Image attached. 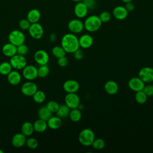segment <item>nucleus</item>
I'll return each instance as SVG.
<instances>
[{
  "instance_id": "f257e3e1",
  "label": "nucleus",
  "mask_w": 153,
  "mask_h": 153,
  "mask_svg": "<svg viewBox=\"0 0 153 153\" xmlns=\"http://www.w3.org/2000/svg\"><path fill=\"white\" fill-rule=\"evenodd\" d=\"M61 46L66 53H74L79 48L78 38L74 33H66L61 39Z\"/></svg>"
},
{
  "instance_id": "f03ea898",
  "label": "nucleus",
  "mask_w": 153,
  "mask_h": 153,
  "mask_svg": "<svg viewBox=\"0 0 153 153\" xmlns=\"http://www.w3.org/2000/svg\"><path fill=\"white\" fill-rule=\"evenodd\" d=\"M99 16L96 15H91L86 18L84 22V29L90 32H94L97 31L102 25Z\"/></svg>"
},
{
  "instance_id": "7ed1b4c3",
  "label": "nucleus",
  "mask_w": 153,
  "mask_h": 153,
  "mask_svg": "<svg viewBox=\"0 0 153 153\" xmlns=\"http://www.w3.org/2000/svg\"><path fill=\"white\" fill-rule=\"evenodd\" d=\"M95 139L94 131L90 128H84L79 133L78 141L83 146H91Z\"/></svg>"
},
{
  "instance_id": "20e7f679",
  "label": "nucleus",
  "mask_w": 153,
  "mask_h": 153,
  "mask_svg": "<svg viewBox=\"0 0 153 153\" xmlns=\"http://www.w3.org/2000/svg\"><path fill=\"white\" fill-rule=\"evenodd\" d=\"M8 41L11 44L18 46L25 43V35L23 32L20 30H13L11 31L8 36Z\"/></svg>"
},
{
  "instance_id": "39448f33",
  "label": "nucleus",
  "mask_w": 153,
  "mask_h": 153,
  "mask_svg": "<svg viewBox=\"0 0 153 153\" xmlns=\"http://www.w3.org/2000/svg\"><path fill=\"white\" fill-rule=\"evenodd\" d=\"M13 68L16 70L23 69L27 65V60L24 56L16 54L10 57L9 62Z\"/></svg>"
},
{
  "instance_id": "423d86ee",
  "label": "nucleus",
  "mask_w": 153,
  "mask_h": 153,
  "mask_svg": "<svg viewBox=\"0 0 153 153\" xmlns=\"http://www.w3.org/2000/svg\"><path fill=\"white\" fill-rule=\"evenodd\" d=\"M27 30L30 36L35 39H41L44 35L43 27L38 22L31 23Z\"/></svg>"
},
{
  "instance_id": "0eeeda50",
  "label": "nucleus",
  "mask_w": 153,
  "mask_h": 153,
  "mask_svg": "<svg viewBox=\"0 0 153 153\" xmlns=\"http://www.w3.org/2000/svg\"><path fill=\"white\" fill-rule=\"evenodd\" d=\"M65 103L71 109L78 108L80 105V99L76 93H67L65 97Z\"/></svg>"
},
{
  "instance_id": "6e6552de",
  "label": "nucleus",
  "mask_w": 153,
  "mask_h": 153,
  "mask_svg": "<svg viewBox=\"0 0 153 153\" xmlns=\"http://www.w3.org/2000/svg\"><path fill=\"white\" fill-rule=\"evenodd\" d=\"M138 76L145 83L149 84L153 82V68L148 66L143 67L139 71Z\"/></svg>"
},
{
  "instance_id": "1a4fd4ad",
  "label": "nucleus",
  "mask_w": 153,
  "mask_h": 153,
  "mask_svg": "<svg viewBox=\"0 0 153 153\" xmlns=\"http://www.w3.org/2000/svg\"><path fill=\"white\" fill-rule=\"evenodd\" d=\"M22 70L23 77L28 81H33L38 77V68L33 65H26Z\"/></svg>"
},
{
  "instance_id": "9d476101",
  "label": "nucleus",
  "mask_w": 153,
  "mask_h": 153,
  "mask_svg": "<svg viewBox=\"0 0 153 153\" xmlns=\"http://www.w3.org/2000/svg\"><path fill=\"white\" fill-rule=\"evenodd\" d=\"M37 90V85L32 81L25 82L21 87V92L26 96H32Z\"/></svg>"
},
{
  "instance_id": "9b49d317",
  "label": "nucleus",
  "mask_w": 153,
  "mask_h": 153,
  "mask_svg": "<svg viewBox=\"0 0 153 153\" xmlns=\"http://www.w3.org/2000/svg\"><path fill=\"white\" fill-rule=\"evenodd\" d=\"M68 28L72 33H79L84 29V23L79 19H72L68 22Z\"/></svg>"
},
{
  "instance_id": "f8f14e48",
  "label": "nucleus",
  "mask_w": 153,
  "mask_h": 153,
  "mask_svg": "<svg viewBox=\"0 0 153 153\" xmlns=\"http://www.w3.org/2000/svg\"><path fill=\"white\" fill-rule=\"evenodd\" d=\"M33 58L35 62L39 65H47L50 59L48 53L44 50H38L35 51Z\"/></svg>"
},
{
  "instance_id": "ddd939ff",
  "label": "nucleus",
  "mask_w": 153,
  "mask_h": 153,
  "mask_svg": "<svg viewBox=\"0 0 153 153\" xmlns=\"http://www.w3.org/2000/svg\"><path fill=\"white\" fill-rule=\"evenodd\" d=\"M145 85V83L139 76L132 77L128 82L129 88L134 92L143 90Z\"/></svg>"
},
{
  "instance_id": "4468645a",
  "label": "nucleus",
  "mask_w": 153,
  "mask_h": 153,
  "mask_svg": "<svg viewBox=\"0 0 153 153\" xmlns=\"http://www.w3.org/2000/svg\"><path fill=\"white\" fill-rule=\"evenodd\" d=\"M63 88L67 93H76L79 88V84L75 79H68L63 83Z\"/></svg>"
},
{
  "instance_id": "2eb2a0df",
  "label": "nucleus",
  "mask_w": 153,
  "mask_h": 153,
  "mask_svg": "<svg viewBox=\"0 0 153 153\" xmlns=\"http://www.w3.org/2000/svg\"><path fill=\"white\" fill-rule=\"evenodd\" d=\"M88 8L82 1L77 2L74 7V14L79 19H82L85 17L88 13Z\"/></svg>"
},
{
  "instance_id": "dca6fc26",
  "label": "nucleus",
  "mask_w": 153,
  "mask_h": 153,
  "mask_svg": "<svg viewBox=\"0 0 153 153\" xmlns=\"http://www.w3.org/2000/svg\"><path fill=\"white\" fill-rule=\"evenodd\" d=\"M26 136L22 133H16L11 138V144L16 148H20L26 144Z\"/></svg>"
},
{
  "instance_id": "f3484780",
  "label": "nucleus",
  "mask_w": 153,
  "mask_h": 153,
  "mask_svg": "<svg viewBox=\"0 0 153 153\" xmlns=\"http://www.w3.org/2000/svg\"><path fill=\"white\" fill-rule=\"evenodd\" d=\"M128 12L126 9L125 7L121 5L115 7L112 11V14L114 17L118 20H123L126 19L128 16Z\"/></svg>"
},
{
  "instance_id": "a211bd4d",
  "label": "nucleus",
  "mask_w": 153,
  "mask_h": 153,
  "mask_svg": "<svg viewBox=\"0 0 153 153\" xmlns=\"http://www.w3.org/2000/svg\"><path fill=\"white\" fill-rule=\"evenodd\" d=\"M79 47L84 49H87L91 47L93 44V38L89 34H84L79 38Z\"/></svg>"
},
{
  "instance_id": "6ab92c4d",
  "label": "nucleus",
  "mask_w": 153,
  "mask_h": 153,
  "mask_svg": "<svg viewBox=\"0 0 153 153\" xmlns=\"http://www.w3.org/2000/svg\"><path fill=\"white\" fill-rule=\"evenodd\" d=\"M2 52L5 56L11 57L17 54V46L9 42L3 45Z\"/></svg>"
},
{
  "instance_id": "aec40b11",
  "label": "nucleus",
  "mask_w": 153,
  "mask_h": 153,
  "mask_svg": "<svg viewBox=\"0 0 153 153\" xmlns=\"http://www.w3.org/2000/svg\"><path fill=\"white\" fill-rule=\"evenodd\" d=\"M7 76L8 82L13 85H17L22 81V75L17 71H11Z\"/></svg>"
},
{
  "instance_id": "412c9836",
  "label": "nucleus",
  "mask_w": 153,
  "mask_h": 153,
  "mask_svg": "<svg viewBox=\"0 0 153 153\" xmlns=\"http://www.w3.org/2000/svg\"><path fill=\"white\" fill-rule=\"evenodd\" d=\"M118 84L113 80L108 81L104 85V89L106 93L110 95L115 94L118 91Z\"/></svg>"
},
{
  "instance_id": "4be33fe9",
  "label": "nucleus",
  "mask_w": 153,
  "mask_h": 153,
  "mask_svg": "<svg viewBox=\"0 0 153 153\" xmlns=\"http://www.w3.org/2000/svg\"><path fill=\"white\" fill-rule=\"evenodd\" d=\"M48 127L52 130L59 128L62 124V118L58 116H51L47 121Z\"/></svg>"
},
{
  "instance_id": "5701e85b",
  "label": "nucleus",
  "mask_w": 153,
  "mask_h": 153,
  "mask_svg": "<svg viewBox=\"0 0 153 153\" xmlns=\"http://www.w3.org/2000/svg\"><path fill=\"white\" fill-rule=\"evenodd\" d=\"M41 18L40 11L36 8L31 9L27 14L26 19L29 20L30 23H37L39 22Z\"/></svg>"
},
{
  "instance_id": "b1692460",
  "label": "nucleus",
  "mask_w": 153,
  "mask_h": 153,
  "mask_svg": "<svg viewBox=\"0 0 153 153\" xmlns=\"http://www.w3.org/2000/svg\"><path fill=\"white\" fill-rule=\"evenodd\" d=\"M33 125L34 131L38 133H42L45 131L48 127L47 121L39 118L36 120L33 124Z\"/></svg>"
},
{
  "instance_id": "393cba45",
  "label": "nucleus",
  "mask_w": 153,
  "mask_h": 153,
  "mask_svg": "<svg viewBox=\"0 0 153 153\" xmlns=\"http://www.w3.org/2000/svg\"><path fill=\"white\" fill-rule=\"evenodd\" d=\"M34 131L33 125L32 123L29 121H26L23 123L21 126V133L25 136H30Z\"/></svg>"
},
{
  "instance_id": "a878e982",
  "label": "nucleus",
  "mask_w": 153,
  "mask_h": 153,
  "mask_svg": "<svg viewBox=\"0 0 153 153\" xmlns=\"http://www.w3.org/2000/svg\"><path fill=\"white\" fill-rule=\"evenodd\" d=\"M52 112L47 108L46 106H41L38 111V116L39 119L47 121L52 116Z\"/></svg>"
},
{
  "instance_id": "bb28decb",
  "label": "nucleus",
  "mask_w": 153,
  "mask_h": 153,
  "mask_svg": "<svg viewBox=\"0 0 153 153\" xmlns=\"http://www.w3.org/2000/svg\"><path fill=\"white\" fill-rule=\"evenodd\" d=\"M71 109L65 104H62L59 105V109L56 112V115L61 118H65L69 117Z\"/></svg>"
},
{
  "instance_id": "cd10ccee",
  "label": "nucleus",
  "mask_w": 153,
  "mask_h": 153,
  "mask_svg": "<svg viewBox=\"0 0 153 153\" xmlns=\"http://www.w3.org/2000/svg\"><path fill=\"white\" fill-rule=\"evenodd\" d=\"M69 117L70 120L73 122H78L79 121L81 117H82V114L81 112V110L78 108H74L72 109L70 111Z\"/></svg>"
},
{
  "instance_id": "c85d7f7f",
  "label": "nucleus",
  "mask_w": 153,
  "mask_h": 153,
  "mask_svg": "<svg viewBox=\"0 0 153 153\" xmlns=\"http://www.w3.org/2000/svg\"><path fill=\"white\" fill-rule=\"evenodd\" d=\"M12 66L8 62H2L0 63V74L2 75H7L11 71Z\"/></svg>"
},
{
  "instance_id": "c756f323",
  "label": "nucleus",
  "mask_w": 153,
  "mask_h": 153,
  "mask_svg": "<svg viewBox=\"0 0 153 153\" xmlns=\"http://www.w3.org/2000/svg\"><path fill=\"white\" fill-rule=\"evenodd\" d=\"M52 54L57 59L63 57L66 55V51L62 46H54L51 50Z\"/></svg>"
},
{
  "instance_id": "7c9ffc66",
  "label": "nucleus",
  "mask_w": 153,
  "mask_h": 153,
  "mask_svg": "<svg viewBox=\"0 0 153 153\" xmlns=\"http://www.w3.org/2000/svg\"><path fill=\"white\" fill-rule=\"evenodd\" d=\"M33 100L37 103H43L45 99L46 96L45 93L42 90H37L32 96Z\"/></svg>"
},
{
  "instance_id": "2f4dec72",
  "label": "nucleus",
  "mask_w": 153,
  "mask_h": 153,
  "mask_svg": "<svg viewBox=\"0 0 153 153\" xmlns=\"http://www.w3.org/2000/svg\"><path fill=\"white\" fill-rule=\"evenodd\" d=\"M50 73V68L47 65H39L38 68V76L39 78H45Z\"/></svg>"
},
{
  "instance_id": "473e14b6",
  "label": "nucleus",
  "mask_w": 153,
  "mask_h": 153,
  "mask_svg": "<svg viewBox=\"0 0 153 153\" xmlns=\"http://www.w3.org/2000/svg\"><path fill=\"white\" fill-rule=\"evenodd\" d=\"M134 98H135L136 101L138 103H139V104H143V103H145L146 102L148 96L142 90V91H139L136 92V94H135V96H134Z\"/></svg>"
},
{
  "instance_id": "72a5a7b5",
  "label": "nucleus",
  "mask_w": 153,
  "mask_h": 153,
  "mask_svg": "<svg viewBox=\"0 0 153 153\" xmlns=\"http://www.w3.org/2000/svg\"><path fill=\"white\" fill-rule=\"evenodd\" d=\"M91 146H92L93 148L95 149L101 150L104 148L105 146V142L101 138H95Z\"/></svg>"
},
{
  "instance_id": "f704fd0d",
  "label": "nucleus",
  "mask_w": 153,
  "mask_h": 153,
  "mask_svg": "<svg viewBox=\"0 0 153 153\" xmlns=\"http://www.w3.org/2000/svg\"><path fill=\"white\" fill-rule=\"evenodd\" d=\"M59 105H60L57 102L54 100H50L47 102L45 106L52 113H56L59 109Z\"/></svg>"
},
{
  "instance_id": "c9c22d12",
  "label": "nucleus",
  "mask_w": 153,
  "mask_h": 153,
  "mask_svg": "<svg viewBox=\"0 0 153 153\" xmlns=\"http://www.w3.org/2000/svg\"><path fill=\"white\" fill-rule=\"evenodd\" d=\"M26 145L29 148L35 149L38 146V141L35 138L29 137L26 139Z\"/></svg>"
},
{
  "instance_id": "e433bc0d",
  "label": "nucleus",
  "mask_w": 153,
  "mask_h": 153,
  "mask_svg": "<svg viewBox=\"0 0 153 153\" xmlns=\"http://www.w3.org/2000/svg\"><path fill=\"white\" fill-rule=\"evenodd\" d=\"M29 51V47L24 43L17 46V54L22 56H25Z\"/></svg>"
},
{
  "instance_id": "4c0bfd02",
  "label": "nucleus",
  "mask_w": 153,
  "mask_h": 153,
  "mask_svg": "<svg viewBox=\"0 0 153 153\" xmlns=\"http://www.w3.org/2000/svg\"><path fill=\"white\" fill-rule=\"evenodd\" d=\"M99 17L102 23H107L111 20V14L109 11H104L100 14Z\"/></svg>"
},
{
  "instance_id": "58836bf2",
  "label": "nucleus",
  "mask_w": 153,
  "mask_h": 153,
  "mask_svg": "<svg viewBox=\"0 0 153 153\" xmlns=\"http://www.w3.org/2000/svg\"><path fill=\"white\" fill-rule=\"evenodd\" d=\"M30 24L27 19H22L19 22V26L22 30H26L29 28Z\"/></svg>"
},
{
  "instance_id": "ea45409f",
  "label": "nucleus",
  "mask_w": 153,
  "mask_h": 153,
  "mask_svg": "<svg viewBox=\"0 0 153 153\" xmlns=\"http://www.w3.org/2000/svg\"><path fill=\"white\" fill-rule=\"evenodd\" d=\"M148 97L153 96V85L151 84L145 85L142 90Z\"/></svg>"
},
{
  "instance_id": "a19ab883",
  "label": "nucleus",
  "mask_w": 153,
  "mask_h": 153,
  "mask_svg": "<svg viewBox=\"0 0 153 153\" xmlns=\"http://www.w3.org/2000/svg\"><path fill=\"white\" fill-rule=\"evenodd\" d=\"M57 64L60 67H65L68 64V59L65 56L57 59Z\"/></svg>"
},
{
  "instance_id": "79ce46f5",
  "label": "nucleus",
  "mask_w": 153,
  "mask_h": 153,
  "mask_svg": "<svg viewBox=\"0 0 153 153\" xmlns=\"http://www.w3.org/2000/svg\"><path fill=\"white\" fill-rule=\"evenodd\" d=\"M84 52L83 51L80 49L79 48L76 50L74 53V57L76 59V60H81L83 59L84 57Z\"/></svg>"
},
{
  "instance_id": "37998d69",
  "label": "nucleus",
  "mask_w": 153,
  "mask_h": 153,
  "mask_svg": "<svg viewBox=\"0 0 153 153\" xmlns=\"http://www.w3.org/2000/svg\"><path fill=\"white\" fill-rule=\"evenodd\" d=\"M82 2L87 7L88 9H93L95 7V0H83Z\"/></svg>"
},
{
  "instance_id": "c03bdc74",
  "label": "nucleus",
  "mask_w": 153,
  "mask_h": 153,
  "mask_svg": "<svg viewBox=\"0 0 153 153\" xmlns=\"http://www.w3.org/2000/svg\"><path fill=\"white\" fill-rule=\"evenodd\" d=\"M125 8L127 10L128 12H131V11H133L134 8V5L133 4V3L131 1L128 2L126 3Z\"/></svg>"
},
{
  "instance_id": "a18cd8bd",
  "label": "nucleus",
  "mask_w": 153,
  "mask_h": 153,
  "mask_svg": "<svg viewBox=\"0 0 153 153\" xmlns=\"http://www.w3.org/2000/svg\"><path fill=\"white\" fill-rule=\"evenodd\" d=\"M49 39L51 42H54L56 39V35L54 33H51V35H50L49 37Z\"/></svg>"
},
{
  "instance_id": "49530a36",
  "label": "nucleus",
  "mask_w": 153,
  "mask_h": 153,
  "mask_svg": "<svg viewBox=\"0 0 153 153\" xmlns=\"http://www.w3.org/2000/svg\"><path fill=\"white\" fill-rule=\"evenodd\" d=\"M121 1H123V2L124 3H126V2H130V1H132V0H121Z\"/></svg>"
},
{
  "instance_id": "de8ad7c7",
  "label": "nucleus",
  "mask_w": 153,
  "mask_h": 153,
  "mask_svg": "<svg viewBox=\"0 0 153 153\" xmlns=\"http://www.w3.org/2000/svg\"><path fill=\"white\" fill-rule=\"evenodd\" d=\"M72 1H74V2H81V1H82L83 0H72Z\"/></svg>"
},
{
  "instance_id": "09e8293b",
  "label": "nucleus",
  "mask_w": 153,
  "mask_h": 153,
  "mask_svg": "<svg viewBox=\"0 0 153 153\" xmlns=\"http://www.w3.org/2000/svg\"><path fill=\"white\" fill-rule=\"evenodd\" d=\"M3 152H4V151L0 149V153H3Z\"/></svg>"
},
{
  "instance_id": "8fccbe9b",
  "label": "nucleus",
  "mask_w": 153,
  "mask_h": 153,
  "mask_svg": "<svg viewBox=\"0 0 153 153\" xmlns=\"http://www.w3.org/2000/svg\"><path fill=\"white\" fill-rule=\"evenodd\" d=\"M152 85H153V84H152Z\"/></svg>"
}]
</instances>
